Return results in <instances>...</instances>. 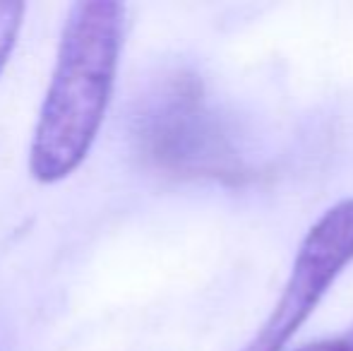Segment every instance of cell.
Instances as JSON below:
<instances>
[{"mask_svg":"<svg viewBox=\"0 0 353 351\" xmlns=\"http://www.w3.org/2000/svg\"><path fill=\"white\" fill-rule=\"evenodd\" d=\"M123 41V3L82 0L70 8L29 150L37 181H63L89 154L111 101Z\"/></svg>","mask_w":353,"mask_h":351,"instance_id":"1","label":"cell"},{"mask_svg":"<svg viewBox=\"0 0 353 351\" xmlns=\"http://www.w3.org/2000/svg\"><path fill=\"white\" fill-rule=\"evenodd\" d=\"M137 150L154 169L178 178L241 183L245 159L190 72L159 80L137 103L132 118Z\"/></svg>","mask_w":353,"mask_h":351,"instance_id":"2","label":"cell"},{"mask_svg":"<svg viewBox=\"0 0 353 351\" xmlns=\"http://www.w3.org/2000/svg\"><path fill=\"white\" fill-rule=\"evenodd\" d=\"M353 263V197L325 212L303 239L279 303L243 351H283L322 296Z\"/></svg>","mask_w":353,"mask_h":351,"instance_id":"3","label":"cell"},{"mask_svg":"<svg viewBox=\"0 0 353 351\" xmlns=\"http://www.w3.org/2000/svg\"><path fill=\"white\" fill-rule=\"evenodd\" d=\"M24 12H27V5L19 0H0V72L5 70L10 53L17 43Z\"/></svg>","mask_w":353,"mask_h":351,"instance_id":"4","label":"cell"},{"mask_svg":"<svg viewBox=\"0 0 353 351\" xmlns=\"http://www.w3.org/2000/svg\"><path fill=\"white\" fill-rule=\"evenodd\" d=\"M298 351H349V349H346L344 339H327V342L310 344V347H303Z\"/></svg>","mask_w":353,"mask_h":351,"instance_id":"5","label":"cell"},{"mask_svg":"<svg viewBox=\"0 0 353 351\" xmlns=\"http://www.w3.org/2000/svg\"><path fill=\"white\" fill-rule=\"evenodd\" d=\"M341 339H344L346 349H349V351H353V330H351V332H349V334H346V337H341Z\"/></svg>","mask_w":353,"mask_h":351,"instance_id":"6","label":"cell"}]
</instances>
